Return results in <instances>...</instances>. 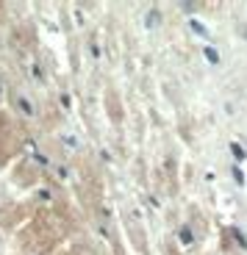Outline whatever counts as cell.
<instances>
[{"label": "cell", "instance_id": "cell-2", "mask_svg": "<svg viewBox=\"0 0 247 255\" xmlns=\"http://www.w3.org/2000/svg\"><path fill=\"white\" fill-rule=\"evenodd\" d=\"M242 36H247V28H242Z\"/></svg>", "mask_w": 247, "mask_h": 255}, {"label": "cell", "instance_id": "cell-1", "mask_svg": "<svg viewBox=\"0 0 247 255\" xmlns=\"http://www.w3.org/2000/svg\"><path fill=\"white\" fill-rule=\"evenodd\" d=\"M159 22V11H150L147 14V25H156Z\"/></svg>", "mask_w": 247, "mask_h": 255}]
</instances>
